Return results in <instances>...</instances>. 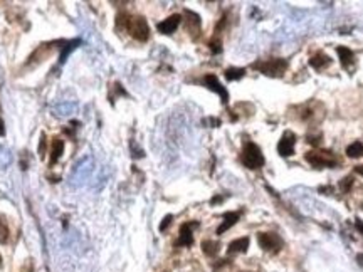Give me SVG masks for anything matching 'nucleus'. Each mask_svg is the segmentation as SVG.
Returning a JSON list of instances; mask_svg holds the SVG:
<instances>
[{"label":"nucleus","mask_w":363,"mask_h":272,"mask_svg":"<svg viewBox=\"0 0 363 272\" xmlns=\"http://www.w3.org/2000/svg\"><path fill=\"white\" fill-rule=\"evenodd\" d=\"M305 160L315 168H335L340 163L330 150H311L305 155Z\"/></svg>","instance_id":"obj_1"},{"label":"nucleus","mask_w":363,"mask_h":272,"mask_svg":"<svg viewBox=\"0 0 363 272\" xmlns=\"http://www.w3.org/2000/svg\"><path fill=\"white\" fill-rule=\"evenodd\" d=\"M252 67L257 69V71H261L266 76L281 77L288 69V61L281 57H274V59H268V61H263V62H254Z\"/></svg>","instance_id":"obj_2"},{"label":"nucleus","mask_w":363,"mask_h":272,"mask_svg":"<svg viewBox=\"0 0 363 272\" xmlns=\"http://www.w3.org/2000/svg\"><path fill=\"white\" fill-rule=\"evenodd\" d=\"M241 160L244 163V167L251 170H257L264 165V155L256 143H247L244 148H242Z\"/></svg>","instance_id":"obj_3"},{"label":"nucleus","mask_w":363,"mask_h":272,"mask_svg":"<svg viewBox=\"0 0 363 272\" xmlns=\"http://www.w3.org/2000/svg\"><path fill=\"white\" fill-rule=\"evenodd\" d=\"M126 30L130 32V35L133 39L140 40V42H146L150 37V27H148V22H146L145 17L141 15H136V17H131L128 19V24H126Z\"/></svg>","instance_id":"obj_4"},{"label":"nucleus","mask_w":363,"mask_h":272,"mask_svg":"<svg viewBox=\"0 0 363 272\" xmlns=\"http://www.w3.org/2000/svg\"><path fill=\"white\" fill-rule=\"evenodd\" d=\"M257 242L263 251L278 254L283 249V239L274 232H259L257 234Z\"/></svg>","instance_id":"obj_5"},{"label":"nucleus","mask_w":363,"mask_h":272,"mask_svg":"<svg viewBox=\"0 0 363 272\" xmlns=\"http://www.w3.org/2000/svg\"><path fill=\"white\" fill-rule=\"evenodd\" d=\"M295 146H296V136L295 133L286 131L281 136V140L278 143V153L281 156H293L295 155Z\"/></svg>","instance_id":"obj_6"},{"label":"nucleus","mask_w":363,"mask_h":272,"mask_svg":"<svg viewBox=\"0 0 363 272\" xmlns=\"http://www.w3.org/2000/svg\"><path fill=\"white\" fill-rule=\"evenodd\" d=\"M197 222L194 224H183L180 227V232H178V241L177 246L178 247H190L194 244V234H192V227H197Z\"/></svg>","instance_id":"obj_7"},{"label":"nucleus","mask_w":363,"mask_h":272,"mask_svg":"<svg viewBox=\"0 0 363 272\" xmlns=\"http://www.w3.org/2000/svg\"><path fill=\"white\" fill-rule=\"evenodd\" d=\"M204 82H205V86L209 87L210 91H214V93H217V94L220 96V99H222V103H227V101H229V93H227V89H226V87H224V86L219 82L217 77L212 76V74H209V76H205Z\"/></svg>","instance_id":"obj_8"},{"label":"nucleus","mask_w":363,"mask_h":272,"mask_svg":"<svg viewBox=\"0 0 363 272\" xmlns=\"http://www.w3.org/2000/svg\"><path fill=\"white\" fill-rule=\"evenodd\" d=\"M180 22H182V17L178 15V13H173V15H170L168 19L160 22V24L157 25V29H158L160 34L168 35V34H173V32L177 30V27L180 25Z\"/></svg>","instance_id":"obj_9"},{"label":"nucleus","mask_w":363,"mask_h":272,"mask_svg":"<svg viewBox=\"0 0 363 272\" xmlns=\"http://www.w3.org/2000/svg\"><path fill=\"white\" fill-rule=\"evenodd\" d=\"M337 52H338V56H340V62H342V66L345 69H350L353 61H355V54H353V50L348 49V47H343V45H338Z\"/></svg>","instance_id":"obj_10"},{"label":"nucleus","mask_w":363,"mask_h":272,"mask_svg":"<svg viewBox=\"0 0 363 272\" xmlns=\"http://www.w3.org/2000/svg\"><path fill=\"white\" fill-rule=\"evenodd\" d=\"M239 217H241V214L239 212H227L226 215H224V222L219 225V229H217V235H222L226 230H229L232 227V225H236L237 224V220H239Z\"/></svg>","instance_id":"obj_11"},{"label":"nucleus","mask_w":363,"mask_h":272,"mask_svg":"<svg viewBox=\"0 0 363 272\" xmlns=\"http://www.w3.org/2000/svg\"><path fill=\"white\" fill-rule=\"evenodd\" d=\"M310 64H311V67L316 69V71H321V69L328 67L330 64H332V59L326 56L325 52H316L315 56H311Z\"/></svg>","instance_id":"obj_12"},{"label":"nucleus","mask_w":363,"mask_h":272,"mask_svg":"<svg viewBox=\"0 0 363 272\" xmlns=\"http://www.w3.org/2000/svg\"><path fill=\"white\" fill-rule=\"evenodd\" d=\"M62 153H64V141L59 140V138H54L52 145H50V165L56 163L61 158Z\"/></svg>","instance_id":"obj_13"},{"label":"nucleus","mask_w":363,"mask_h":272,"mask_svg":"<svg viewBox=\"0 0 363 272\" xmlns=\"http://www.w3.org/2000/svg\"><path fill=\"white\" fill-rule=\"evenodd\" d=\"M247 247H249V237H241L237 241H234L229 244L227 252L229 254H237V252H246Z\"/></svg>","instance_id":"obj_14"},{"label":"nucleus","mask_w":363,"mask_h":272,"mask_svg":"<svg viewBox=\"0 0 363 272\" xmlns=\"http://www.w3.org/2000/svg\"><path fill=\"white\" fill-rule=\"evenodd\" d=\"M347 156H350V158H362L363 156V143L362 141L352 143V145L347 148Z\"/></svg>","instance_id":"obj_15"},{"label":"nucleus","mask_w":363,"mask_h":272,"mask_svg":"<svg viewBox=\"0 0 363 272\" xmlns=\"http://www.w3.org/2000/svg\"><path fill=\"white\" fill-rule=\"evenodd\" d=\"M246 76V69L244 67H229L226 71V79L227 81H237L241 77Z\"/></svg>","instance_id":"obj_16"},{"label":"nucleus","mask_w":363,"mask_h":272,"mask_svg":"<svg viewBox=\"0 0 363 272\" xmlns=\"http://www.w3.org/2000/svg\"><path fill=\"white\" fill-rule=\"evenodd\" d=\"M202 251H204L205 256L214 257V256H217V252H219V244L212 242V241H205V242H202Z\"/></svg>","instance_id":"obj_17"},{"label":"nucleus","mask_w":363,"mask_h":272,"mask_svg":"<svg viewBox=\"0 0 363 272\" xmlns=\"http://www.w3.org/2000/svg\"><path fill=\"white\" fill-rule=\"evenodd\" d=\"M185 15L188 17V19H187L188 30H194V27H195V30H199L200 29V17L197 15V13L190 12V10H185Z\"/></svg>","instance_id":"obj_18"},{"label":"nucleus","mask_w":363,"mask_h":272,"mask_svg":"<svg viewBox=\"0 0 363 272\" xmlns=\"http://www.w3.org/2000/svg\"><path fill=\"white\" fill-rule=\"evenodd\" d=\"M8 235H10V232H8V225L5 220L0 217V244H7Z\"/></svg>","instance_id":"obj_19"},{"label":"nucleus","mask_w":363,"mask_h":272,"mask_svg":"<svg viewBox=\"0 0 363 272\" xmlns=\"http://www.w3.org/2000/svg\"><path fill=\"white\" fill-rule=\"evenodd\" d=\"M352 187H353V177L352 175H348V177H345L342 182H340V188H342V192L343 193H348L352 190Z\"/></svg>","instance_id":"obj_20"},{"label":"nucleus","mask_w":363,"mask_h":272,"mask_svg":"<svg viewBox=\"0 0 363 272\" xmlns=\"http://www.w3.org/2000/svg\"><path fill=\"white\" fill-rule=\"evenodd\" d=\"M210 50H212L214 54H219L220 50H222V42H220V39L210 40Z\"/></svg>","instance_id":"obj_21"},{"label":"nucleus","mask_w":363,"mask_h":272,"mask_svg":"<svg viewBox=\"0 0 363 272\" xmlns=\"http://www.w3.org/2000/svg\"><path fill=\"white\" fill-rule=\"evenodd\" d=\"M172 220H173V217L172 215H167L165 219L162 220V224H160V232H163V230H167V227L170 224H172Z\"/></svg>","instance_id":"obj_22"},{"label":"nucleus","mask_w":363,"mask_h":272,"mask_svg":"<svg viewBox=\"0 0 363 272\" xmlns=\"http://www.w3.org/2000/svg\"><path fill=\"white\" fill-rule=\"evenodd\" d=\"M44 151H45V135H42L40 138V146H39V155L44 156Z\"/></svg>","instance_id":"obj_23"},{"label":"nucleus","mask_w":363,"mask_h":272,"mask_svg":"<svg viewBox=\"0 0 363 272\" xmlns=\"http://www.w3.org/2000/svg\"><path fill=\"white\" fill-rule=\"evenodd\" d=\"M355 227H357L358 230H360V234L363 235V222H362L360 219H357V220H355Z\"/></svg>","instance_id":"obj_24"},{"label":"nucleus","mask_w":363,"mask_h":272,"mask_svg":"<svg viewBox=\"0 0 363 272\" xmlns=\"http://www.w3.org/2000/svg\"><path fill=\"white\" fill-rule=\"evenodd\" d=\"M5 135V128H3V121H2V118H0V136H3Z\"/></svg>","instance_id":"obj_25"},{"label":"nucleus","mask_w":363,"mask_h":272,"mask_svg":"<svg viewBox=\"0 0 363 272\" xmlns=\"http://www.w3.org/2000/svg\"><path fill=\"white\" fill-rule=\"evenodd\" d=\"M355 172H357L358 175H362V177H363V165H358V167H355Z\"/></svg>","instance_id":"obj_26"},{"label":"nucleus","mask_w":363,"mask_h":272,"mask_svg":"<svg viewBox=\"0 0 363 272\" xmlns=\"http://www.w3.org/2000/svg\"><path fill=\"white\" fill-rule=\"evenodd\" d=\"M357 261H358V264L363 266V254H358V256H357Z\"/></svg>","instance_id":"obj_27"},{"label":"nucleus","mask_w":363,"mask_h":272,"mask_svg":"<svg viewBox=\"0 0 363 272\" xmlns=\"http://www.w3.org/2000/svg\"><path fill=\"white\" fill-rule=\"evenodd\" d=\"M320 192H333V188L332 187H321Z\"/></svg>","instance_id":"obj_28"},{"label":"nucleus","mask_w":363,"mask_h":272,"mask_svg":"<svg viewBox=\"0 0 363 272\" xmlns=\"http://www.w3.org/2000/svg\"><path fill=\"white\" fill-rule=\"evenodd\" d=\"M0 267H2V256H0Z\"/></svg>","instance_id":"obj_29"}]
</instances>
